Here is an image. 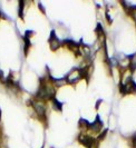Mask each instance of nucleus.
Here are the masks:
<instances>
[{
	"instance_id": "9",
	"label": "nucleus",
	"mask_w": 136,
	"mask_h": 148,
	"mask_svg": "<svg viewBox=\"0 0 136 148\" xmlns=\"http://www.w3.org/2000/svg\"><path fill=\"white\" fill-rule=\"evenodd\" d=\"M0 116H1V111H0Z\"/></svg>"
},
{
	"instance_id": "4",
	"label": "nucleus",
	"mask_w": 136,
	"mask_h": 148,
	"mask_svg": "<svg viewBox=\"0 0 136 148\" xmlns=\"http://www.w3.org/2000/svg\"><path fill=\"white\" fill-rule=\"evenodd\" d=\"M78 139H79V141H80L83 145H85L87 148L89 147L91 144L95 141V139H94L91 136H89V135H87V134H85V133H80Z\"/></svg>"
},
{
	"instance_id": "7",
	"label": "nucleus",
	"mask_w": 136,
	"mask_h": 148,
	"mask_svg": "<svg viewBox=\"0 0 136 148\" xmlns=\"http://www.w3.org/2000/svg\"><path fill=\"white\" fill-rule=\"evenodd\" d=\"M131 15H132V17L134 18V20L136 21V8H134V9L131 10Z\"/></svg>"
},
{
	"instance_id": "8",
	"label": "nucleus",
	"mask_w": 136,
	"mask_h": 148,
	"mask_svg": "<svg viewBox=\"0 0 136 148\" xmlns=\"http://www.w3.org/2000/svg\"><path fill=\"white\" fill-rule=\"evenodd\" d=\"M38 6H39L40 10H41L43 12H45V9H44V6H43V3H40V2H39V3H38Z\"/></svg>"
},
{
	"instance_id": "1",
	"label": "nucleus",
	"mask_w": 136,
	"mask_h": 148,
	"mask_svg": "<svg viewBox=\"0 0 136 148\" xmlns=\"http://www.w3.org/2000/svg\"><path fill=\"white\" fill-rule=\"evenodd\" d=\"M56 96V87L54 86L52 78H44L40 80V86L37 90L36 97L43 101L46 100H53Z\"/></svg>"
},
{
	"instance_id": "6",
	"label": "nucleus",
	"mask_w": 136,
	"mask_h": 148,
	"mask_svg": "<svg viewBox=\"0 0 136 148\" xmlns=\"http://www.w3.org/2000/svg\"><path fill=\"white\" fill-rule=\"evenodd\" d=\"M52 104H53V107L55 109H57V110H61V107H63V104H61L60 101H58L56 98L52 100Z\"/></svg>"
},
{
	"instance_id": "3",
	"label": "nucleus",
	"mask_w": 136,
	"mask_h": 148,
	"mask_svg": "<svg viewBox=\"0 0 136 148\" xmlns=\"http://www.w3.org/2000/svg\"><path fill=\"white\" fill-rule=\"evenodd\" d=\"M83 78H84L83 70L80 68H75V69H73V70H70L68 73L67 76L65 77V80L69 85H75L79 80H82Z\"/></svg>"
},
{
	"instance_id": "5",
	"label": "nucleus",
	"mask_w": 136,
	"mask_h": 148,
	"mask_svg": "<svg viewBox=\"0 0 136 148\" xmlns=\"http://www.w3.org/2000/svg\"><path fill=\"white\" fill-rule=\"evenodd\" d=\"M49 45H50V48H52L53 50H57L61 45L60 40L55 36V32H54V31H53V34H52V37L49 38Z\"/></svg>"
},
{
	"instance_id": "2",
	"label": "nucleus",
	"mask_w": 136,
	"mask_h": 148,
	"mask_svg": "<svg viewBox=\"0 0 136 148\" xmlns=\"http://www.w3.org/2000/svg\"><path fill=\"white\" fill-rule=\"evenodd\" d=\"M31 105H32V108L36 112L38 117L40 119H45L46 118V111H47V107H46V103L37 99V98H32L31 99Z\"/></svg>"
}]
</instances>
